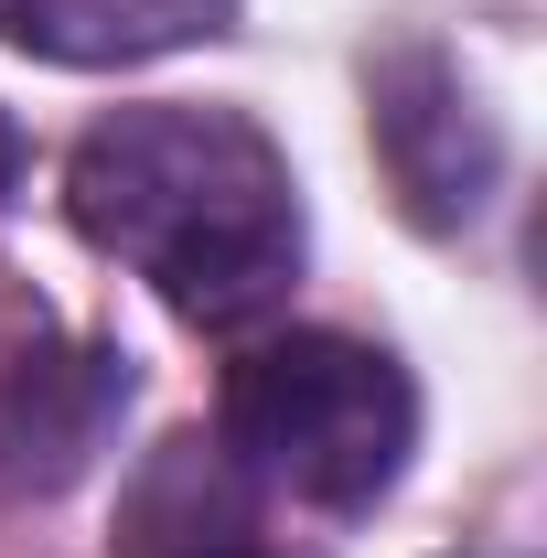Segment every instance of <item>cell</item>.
I'll return each mask as SVG.
<instances>
[{
    "label": "cell",
    "instance_id": "obj_3",
    "mask_svg": "<svg viewBox=\"0 0 547 558\" xmlns=\"http://www.w3.org/2000/svg\"><path fill=\"white\" fill-rule=\"evenodd\" d=\"M130 409V365L108 344H22L0 365V494H65L97 473Z\"/></svg>",
    "mask_w": 547,
    "mask_h": 558
},
{
    "label": "cell",
    "instance_id": "obj_6",
    "mask_svg": "<svg viewBox=\"0 0 547 558\" xmlns=\"http://www.w3.org/2000/svg\"><path fill=\"white\" fill-rule=\"evenodd\" d=\"M194 558H258V548H194Z\"/></svg>",
    "mask_w": 547,
    "mask_h": 558
},
{
    "label": "cell",
    "instance_id": "obj_5",
    "mask_svg": "<svg viewBox=\"0 0 547 558\" xmlns=\"http://www.w3.org/2000/svg\"><path fill=\"white\" fill-rule=\"evenodd\" d=\"M11 183H22V130L0 119V205H11Z\"/></svg>",
    "mask_w": 547,
    "mask_h": 558
},
{
    "label": "cell",
    "instance_id": "obj_1",
    "mask_svg": "<svg viewBox=\"0 0 547 558\" xmlns=\"http://www.w3.org/2000/svg\"><path fill=\"white\" fill-rule=\"evenodd\" d=\"M65 215L97 258L139 269L183 323L236 333L301 279V194L236 108H119L75 140Z\"/></svg>",
    "mask_w": 547,
    "mask_h": 558
},
{
    "label": "cell",
    "instance_id": "obj_4",
    "mask_svg": "<svg viewBox=\"0 0 547 558\" xmlns=\"http://www.w3.org/2000/svg\"><path fill=\"white\" fill-rule=\"evenodd\" d=\"M236 22V0H0V44L44 54V65H150L215 44Z\"/></svg>",
    "mask_w": 547,
    "mask_h": 558
},
{
    "label": "cell",
    "instance_id": "obj_2",
    "mask_svg": "<svg viewBox=\"0 0 547 558\" xmlns=\"http://www.w3.org/2000/svg\"><path fill=\"white\" fill-rule=\"evenodd\" d=\"M226 440L279 494L354 515L398 484L418 440V398L398 354L354 344V333H269L226 365Z\"/></svg>",
    "mask_w": 547,
    "mask_h": 558
}]
</instances>
